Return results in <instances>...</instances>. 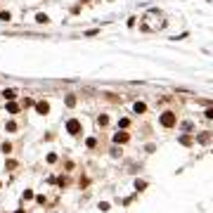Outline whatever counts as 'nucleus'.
<instances>
[{
  "label": "nucleus",
  "instance_id": "obj_1",
  "mask_svg": "<svg viewBox=\"0 0 213 213\" xmlns=\"http://www.w3.org/2000/svg\"><path fill=\"white\" fill-rule=\"evenodd\" d=\"M161 123H164V126H166V128H171V126H173V123H175V116H173L171 111H166V114L161 116Z\"/></svg>",
  "mask_w": 213,
  "mask_h": 213
},
{
  "label": "nucleus",
  "instance_id": "obj_5",
  "mask_svg": "<svg viewBox=\"0 0 213 213\" xmlns=\"http://www.w3.org/2000/svg\"><path fill=\"white\" fill-rule=\"evenodd\" d=\"M114 140H116V142H126V140H128V135H126V133H118Z\"/></svg>",
  "mask_w": 213,
  "mask_h": 213
},
{
  "label": "nucleus",
  "instance_id": "obj_3",
  "mask_svg": "<svg viewBox=\"0 0 213 213\" xmlns=\"http://www.w3.org/2000/svg\"><path fill=\"white\" fill-rule=\"evenodd\" d=\"M66 128H69V133H78V130H81L78 121H69V126H66Z\"/></svg>",
  "mask_w": 213,
  "mask_h": 213
},
{
  "label": "nucleus",
  "instance_id": "obj_7",
  "mask_svg": "<svg viewBox=\"0 0 213 213\" xmlns=\"http://www.w3.org/2000/svg\"><path fill=\"white\" fill-rule=\"evenodd\" d=\"M206 116H208V118H213V109H208V111H206Z\"/></svg>",
  "mask_w": 213,
  "mask_h": 213
},
{
  "label": "nucleus",
  "instance_id": "obj_6",
  "mask_svg": "<svg viewBox=\"0 0 213 213\" xmlns=\"http://www.w3.org/2000/svg\"><path fill=\"white\" fill-rule=\"evenodd\" d=\"M3 95H5V97H7V100H14V90H5V93H3Z\"/></svg>",
  "mask_w": 213,
  "mask_h": 213
},
{
  "label": "nucleus",
  "instance_id": "obj_2",
  "mask_svg": "<svg viewBox=\"0 0 213 213\" xmlns=\"http://www.w3.org/2000/svg\"><path fill=\"white\" fill-rule=\"evenodd\" d=\"M47 109H50L47 102H38V104H36V111H38V114H47Z\"/></svg>",
  "mask_w": 213,
  "mask_h": 213
},
{
  "label": "nucleus",
  "instance_id": "obj_4",
  "mask_svg": "<svg viewBox=\"0 0 213 213\" xmlns=\"http://www.w3.org/2000/svg\"><path fill=\"white\" fill-rule=\"evenodd\" d=\"M145 109H147V106H145V104H142V102H135V111H137V114H142V111H145Z\"/></svg>",
  "mask_w": 213,
  "mask_h": 213
}]
</instances>
